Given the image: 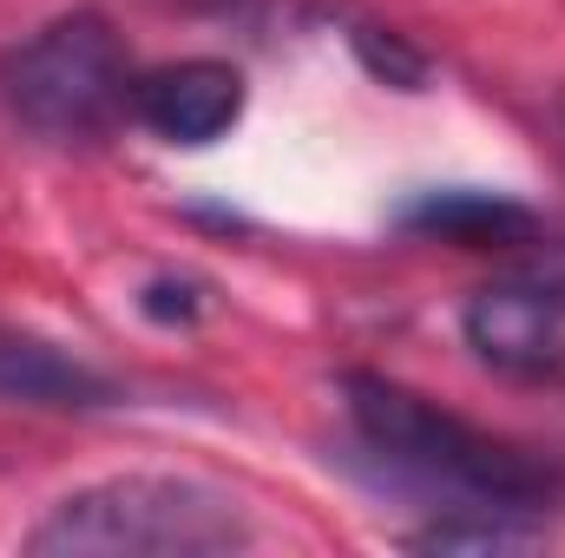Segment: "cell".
<instances>
[{"mask_svg":"<svg viewBox=\"0 0 565 558\" xmlns=\"http://www.w3.org/2000/svg\"><path fill=\"white\" fill-rule=\"evenodd\" d=\"M349 420L362 433V447L402 480L440 500H460L467 513H507V519H533L565 500V473L553 460L473 427V420L434 408L427 395L388 382V375H342Z\"/></svg>","mask_w":565,"mask_h":558,"instance_id":"6da1fadb","label":"cell"},{"mask_svg":"<svg viewBox=\"0 0 565 558\" xmlns=\"http://www.w3.org/2000/svg\"><path fill=\"white\" fill-rule=\"evenodd\" d=\"M257 539L250 513L178 473H119L66 493L26 533L40 558H224Z\"/></svg>","mask_w":565,"mask_h":558,"instance_id":"7a4b0ae2","label":"cell"},{"mask_svg":"<svg viewBox=\"0 0 565 558\" xmlns=\"http://www.w3.org/2000/svg\"><path fill=\"white\" fill-rule=\"evenodd\" d=\"M0 99L46 144L99 139L119 112H132V60L119 26L99 7L46 20L0 60Z\"/></svg>","mask_w":565,"mask_h":558,"instance_id":"3957f363","label":"cell"},{"mask_svg":"<svg viewBox=\"0 0 565 558\" xmlns=\"http://www.w3.org/2000/svg\"><path fill=\"white\" fill-rule=\"evenodd\" d=\"M467 348L500 368V375H553L565 362V277L559 270H533V277L487 282L467 315Z\"/></svg>","mask_w":565,"mask_h":558,"instance_id":"277c9868","label":"cell"},{"mask_svg":"<svg viewBox=\"0 0 565 558\" xmlns=\"http://www.w3.org/2000/svg\"><path fill=\"white\" fill-rule=\"evenodd\" d=\"M132 119L164 144H217L244 119V73L231 60H171L132 79Z\"/></svg>","mask_w":565,"mask_h":558,"instance_id":"5b68a950","label":"cell"},{"mask_svg":"<svg viewBox=\"0 0 565 558\" xmlns=\"http://www.w3.org/2000/svg\"><path fill=\"white\" fill-rule=\"evenodd\" d=\"M395 224L427 237V244H460V250H520V244H540V211L533 204L500 197V191H473V184L408 197L395 211Z\"/></svg>","mask_w":565,"mask_h":558,"instance_id":"8992f818","label":"cell"},{"mask_svg":"<svg viewBox=\"0 0 565 558\" xmlns=\"http://www.w3.org/2000/svg\"><path fill=\"white\" fill-rule=\"evenodd\" d=\"M0 401H26V408H106L113 382L99 368H86L79 355L0 329Z\"/></svg>","mask_w":565,"mask_h":558,"instance_id":"52a82bcc","label":"cell"},{"mask_svg":"<svg viewBox=\"0 0 565 558\" xmlns=\"http://www.w3.org/2000/svg\"><path fill=\"white\" fill-rule=\"evenodd\" d=\"M533 546V526L507 519V513H467L460 519H434L422 533H408V552H520Z\"/></svg>","mask_w":565,"mask_h":558,"instance_id":"ba28073f","label":"cell"},{"mask_svg":"<svg viewBox=\"0 0 565 558\" xmlns=\"http://www.w3.org/2000/svg\"><path fill=\"white\" fill-rule=\"evenodd\" d=\"M349 40L362 46V60H369L382 79H395V86H415V79H422V60H415L402 40H388L382 26H362V33H349Z\"/></svg>","mask_w":565,"mask_h":558,"instance_id":"9c48e42d","label":"cell"}]
</instances>
